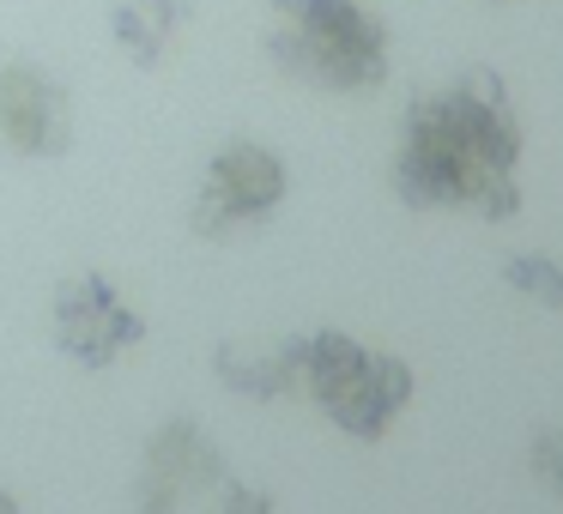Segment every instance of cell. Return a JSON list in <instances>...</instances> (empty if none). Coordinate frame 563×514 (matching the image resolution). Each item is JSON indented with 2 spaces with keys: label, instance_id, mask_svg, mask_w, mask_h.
Instances as JSON below:
<instances>
[{
  "label": "cell",
  "instance_id": "6da1fadb",
  "mask_svg": "<svg viewBox=\"0 0 563 514\" xmlns=\"http://www.w3.org/2000/svg\"><path fill=\"white\" fill-rule=\"evenodd\" d=\"M515 152L521 127L490 74L449 86L442 98L412 103L394 182L412 206H478L490 219L515 206Z\"/></svg>",
  "mask_w": 563,
  "mask_h": 514
},
{
  "label": "cell",
  "instance_id": "7a4b0ae2",
  "mask_svg": "<svg viewBox=\"0 0 563 514\" xmlns=\"http://www.w3.org/2000/svg\"><path fill=\"white\" fill-rule=\"evenodd\" d=\"M273 62L321 91H376L388 79V31L357 0H273Z\"/></svg>",
  "mask_w": 563,
  "mask_h": 514
},
{
  "label": "cell",
  "instance_id": "3957f363",
  "mask_svg": "<svg viewBox=\"0 0 563 514\" xmlns=\"http://www.w3.org/2000/svg\"><path fill=\"white\" fill-rule=\"evenodd\" d=\"M285 188H291V176H285L279 152L255 146V139H231L207 164V182H200V200H195V231L200 236L243 231V224L267 219L279 206Z\"/></svg>",
  "mask_w": 563,
  "mask_h": 514
},
{
  "label": "cell",
  "instance_id": "277c9868",
  "mask_svg": "<svg viewBox=\"0 0 563 514\" xmlns=\"http://www.w3.org/2000/svg\"><path fill=\"white\" fill-rule=\"evenodd\" d=\"M140 339H146V321L103 272H79L55 291V345L86 369H110Z\"/></svg>",
  "mask_w": 563,
  "mask_h": 514
},
{
  "label": "cell",
  "instance_id": "5b68a950",
  "mask_svg": "<svg viewBox=\"0 0 563 514\" xmlns=\"http://www.w3.org/2000/svg\"><path fill=\"white\" fill-rule=\"evenodd\" d=\"M0 139L19 158H62L74 146V103L37 62L0 67Z\"/></svg>",
  "mask_w": 563,
  "mask_h": 514
},
{
  "label": "cell",
  "instance_id": "8992f818",
  "mask_svg": "<svg viewBox=\"0 0 563 514\" xmlns=\"http://www.w3.org/2000/svg\"><path fill=\"white\" fill-rule=\"evenodd\" d=\"M224 454L200 436L195 417H170L146 448L140 472V514H176L188 496H212L224 484Z\"/></svg>",
  "mask_w": 563,
  "mask_h": 514
},
{
  "label": "cell",
  "instance_id": "52a82bcc",
  "mask_svg": "<svg viewBox=\"0 0 563 514\" xmlns=\"http://www.w3.org/2000/svg\"><path fill=\"white\" fill-rule=\"evenodd\" d=\"M406 393H412L406 364H394V357H364L321 405L333 412V424H340L345 436H382L388 417L406 405Z\"/></svg>",
  "mask_w": 563,
  "mask_h": 514
},
{
  "label": "cell",
  "instance_id": "ba28073f",
  "mask_svg": "<svg viewBox=\"0 0 563 514\" xmlns=\"http://www.w3.org/2000/svg\"><path fill=\"white\" fill-rule=\"evenodd\" d=\"M183 19H188V0H122L110 25H115V43L140 67H164V55L176 49Z\"/></svg>",
  "mask_w": 563,
  "mask_h": 514
},
{
  "label": "cell",
  "instance_id": "9c48e42d",
  "mask_svg": "<svg viewBox=\"0 0 563 514\" xmlns=\"http://www.w3.org/2000/svg\"><path fill=\"white\" fill-rule=\"evenodd\" d=\"M219 376L231 393H249V400H279V393H297V364L291 345H273V351H255V345H224L219 351Z\"/></svg>",
  "mask_w": 563,
  "mask_h": 514
},
{
  "label": "cell",
  "instance_id": "30bf717a",
  "mask_svg": "<svg viewBox=\"0 0 563 514\" xmlns=\"http://www.w3.org/2000/svg\"><path fill=\"white\" fill-rule=\"evenodd\" d=\"M207 514H273V496L267 490H249L243 478H224L207 496Z\"/></svg>",
  "mask_w": 563,
  "mask_h": 514
},
{
  "label": "cell",
  "instance_id": "8fae6325",
  "mask_svg": "<svg viewBox=\"0 0 563 514\" xmlns=\"http://www.w3.org/2000/svg\"><path fill=\"white\" fill-rule=\"evenodd\" d=\"M0 514H19V502H13V496H7V490H0Z\"/></svg>",
  "mask_w": 563,
  "mask_h": 514
}]
</instances>
